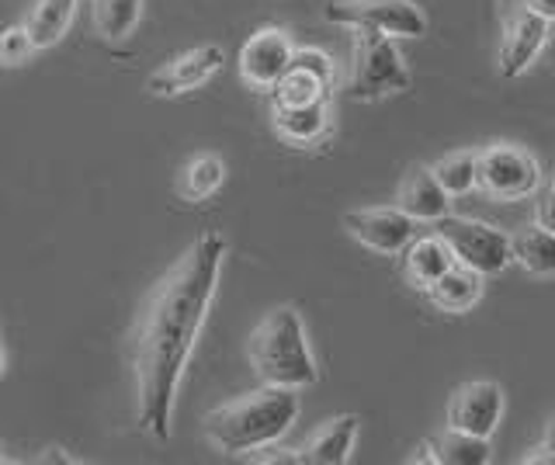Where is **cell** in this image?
I'll return each instance as SVG.
<instances>
[{
  "label": "cell",
  "mask_w": 555,
  "mask_h": 465,
  "mask_svg": "<svg viewBox=\"0 0 555 465\" xmlns=\"http://www.w3.org/2000/svg\"><path fill=\"white\" fill-rule=\"evenodd\" d=\"M434 175L448 195H468L473 188H479V157L476 153H448L434 164Z\"/></svg>",
  "instance_id": "cb8c5ba5"
},
{
  "label": "cell",
  "mask_w": 555,
  "mask_h": 465,
  "mask_svg": "<svg viewBox=\"0 0 555 465\" xmlns=\"http://www.w3.org/2000/svg\"><path fill=\"white\" fill-rule=\"evenodd\" d=\"M225 63V53L219 46H198L191 53L178 56L173 63H167L164 70H156L146 80V91L156 98H170V94H181L191 88H202L205 80H212Z\"/></svg>",
  "instance_id": "7c38bea8"
},
{
  "label": "cell",
  "mask_w": 555,
  "mask_h": 465,
  "mask_svg": "<svg viewBox=\"0 0 555 465\" xmlns=\"http://www.w3.org/2000/svg\"><path fill=\"white\" fill-rule=\"evenodd\" d=\"M438 233L444 236V244L451 247V254H455L459 264L486 274V279H490V274H500L514 261L511 236H503L500 230H493L490 222L444 216L438 222Z\"/></svg>",
  "instance_id": "8992f818"
},
{
  "label": "cell",
  "mask_w": 555,
  "mask_h": 465,
  "mask_svg": "<svg viewBox=\"0 0 555 465\" xmlns=\"http://www.w3.org/2000/svg\"><path fill=\"white\" fill-rule=\"evenodd\" d=\"M247 354L264 386L309 389L320 378L302 317L292 306H278L257 323V331L247 340Z\"/></svg>",
  "instance_id": "3957f363"
},
{
  "label": "cell",
  "mask_w": 555,
  "mask_h": 465,
  "mask_svg": "<svg viewBox=\"0 0 555 465\" xmlns=\"http://www.w3.org/2000/svg\"><path fill=\"white\" fill-rule=\"evenodd\" d=\"M143 18V0H94V28L101 39H126Z\"/></svg>",
  "instance_id": "603a6c76"
},
{
  "label": "cell",
  "mask_w": 555,
  "mask_h": 465,
  "mask_svg": "<svg viewBox=\"0 0 555 465\" xmlns=\"http://www.w3.org/2000/svg\"><path fill=\"white\" fill-rule=\"evenodd\" d=\"M74 11H77V0H35L25 18V28L35 39V46L39 49L56 46L66 36L69 22H74Z\"/></svg>",
  "instance_id": "ac0fdd59"
},
{
  "label": "cell",
  "mask_w": 555,
  "mask_h": 465,
  "mask_svg": "<svg viewBox=\"0 0 555 465\" xmlns=\"http://www.w3.org/2000/svg\"><path fill=\"white\" fill-rule=\"evenodd\" d=\"M482 279L486 274L455 261V268H448L441 279L427 288V299L434 302V309H441V313H465V309H473L482 299Z\"/></svg>",
  "instance_id": "2e32d148"
},
{
  "label": "cell",
  "mask_w": 555,
  "mask_h": 465,
  "mask_svg": "<svg viewBox=\"0 0 555 465\" xmlns=\"http://www.w3.org/2000/svg\"><path fill=\"white\" fill-rule=\"evenodd\" d=\"M268 455H257V452H247V458L250 462H257V465H295V462H302V452L295 455V452H288V448H264Z\"/></svg>",
  "instance_id": "4316f807"
},
{
  "label": "cell",
  "mask_w": 555,
  "mask_h": 465,
  "mask_svg": "<svg viewBox=\"0 0 555 465\" xmlns=\"http://www.w3.org/2000/svg\"><path fill=\"white\" fill-rule=\"evenodd\" d=\"M503 413V389L496 383H465L451 392L444 410V427L465 435L490 438Z\"/></svg>",
  "instance_id": "ba28073f"
},
{
  "label": "cell",
  "mask_w": 555,
  "mask_h": 465,
  "mask_svg": "<svg viewBox=\"0 0 555 465\" xmlns=\"http://www.w3.org/2000/svg\"><path fill=\"white\" fill-rule=\"evenodd\" d=\"M299 417V389L264 386L205 417V435L225 455H247L274 444Z\"/></svg>",
  "instance_id": "7a4b0ae2"
},
{
  "label": "cell",
  "mask_w": 555,
  "mask_h": 465,
  "mask_svg": "<svg viewBox=\"0 0 555 465\" xmlns=\"http://www.w3.org/2000/svg\"><path fill=\"white\" fill-rule=\"evenodd\" d=\"M434 448V458L438 465L451 462V465H486L490 455V438H476V435H465V430H451L444 427V435L430 438Z\"/></svg>",
  "instance_id": "7402d4cb"
},
{
  "label": "cell",
  "mask_w": 555,
  "mask_h": 465,
  "mask_svg": "<svg viewBox=\"0 0 555 465\" xmlns=\"http://www.w3.org/2000/svg\"><path fill=\"white\" fill-rule=\"evenodd\" d=\"M358 424L361 421L354 417V413H340V417L320 424L302 448V462L306 465H344L354 452Z\"/></svg>",
  "instance_id": "5bb4252c"
},
{
  "label": "cell",
  "mask_w": 555,
  "mask_h": 465,
  "mask_svg": "<svg viewBox=\"0 0 555 465\" xmlns=\"http://www.w3.org/2000/svg\"><path fill=\"white\" fill-rule=\"evenodd\" d=\"M548 25H552L548 18L534 14L525 4L511 14V22L503 28V39H500V60H496V70L503 80L520 77L538 60V53H542L548 42Z\"/></svg>",
  "instance_id": "30bf717a"
},
{
  "label": "cell",
  "mask_w": 555,
  "mask_h": 465,
  "mask_svg": "<svg viewBox=\"0 0 555 465\" xmlns=\"http://www.w3.org/2000/svg\"><path fill=\"white\" fill-rule=\"evenodd\" d=\"M448 268H455V254L444 244V236H424V240H410V247L403 250V271L416 288H430L441 279Z\"/></svg>",
  "instance_id": "e0dca14e"
},
{
  "label": "cell",
  "mask_w": 555,
  "mask_h": 465,
  "mask_svg": "<svg viewBox=\"0 0 555 465\" xmlns=\"http://www.w3.org/2000/svg\"><path fill=\"white\" fill-rule=\"evenodd\" d=\"M511 247H514V261L528 274H538V279H548V274H555V233L542 230L538 222L531 230L514 233Z\"/></svg>",
  "instance_id": "d6986e66"
},
{
  "label": "cell",
  "mask_w": 555,
  "mask_h": 465,
  "mask_svg": "<svg viewBox=\"0 0 555 465\" xmlns=\"http://www.w3.org/2000/svg\"><path fill=\"white\" fill-rule=\"evenodd\" d=\"M222 257L225 240L219 233H202L150 292L143 317H139L132 344L135 417L156 441L170 438L173 396H178L188 358L205 326L208 306L216 299Z\"/></svg>",
  "instance_id": "6da1fadb"
},
{
  "label": "cell",
  "mask_w": 555,
  "mask_h": 465,
  "mask_svg": "<svg viewBox=\"0 0 555 465\" xmlns=\"http://www.w3.org/2000/svg\"><path fill=\"white\" fill-rule=\"evenodd\" d=\"M225 181V164L212 153H202V157L188 160L181 178H178V195L184 202H205L208 195H216Z\"/></svg>",
  "instance_id": "44dd1931"
},
{
  "label": "cell",
  "mask_w": 555,
  "mask_h": 465,
  "mask_svg": "<svg viewBox=\"0 0 555 465\" xmlns=\"http://www.w3.org/2000/svg\"><path fill=\"white\" fill-rule=\"evenodd\" d=\"M396 205L416 222H441L448 216L451 195L434 175V167H410L403 184H399Z\"/></svg>",
  "instance_id": "4fadbf2b"
},
{
  "label": "cell",
  "mask_w": 555,
  "mask_h": 465,
  "mask_svg": "<svg viewBox=\"0 0 555 465\" xmlns=\"http://www.w3.org/2000/svg\"><path fill=\"white\" fill-rule=\"evenodd\" d=\"M416 219H410L399 205L392 209H351L344 212V230L351 233L358 244L378 254H403L413 240Z\"/></svg>",
  "instance_id": "8fae6325"
},
{
  "label": "cell",
  "mask_w": 555,
  "mask_h": 465,
  "mask_svg": "<svg viewBox=\"0 0 555 465\" xmlns=\"http://www.w3.org/2000/svg\"><path fill=\"white\" fill-rule=\"evenodd\" d=\"M542 167L528 150L493 143L479 153V188L496 202H520L538 192Z\"/></svg>",
  "instance_id": "52a82bcc"
},
{
  "label": "cell",
  "mask_w": 555,
  "mask_h": 465,
  "mask_svg": "<svg viewBox=\"0 0 555 465\" xmlns=\"http://www.w3.org/2000/svg\"><path fill=\"white\" fill-rule=\"evenodd\" d=\"M552 188H555V178H552Z\"/></svg>",
  "instance_id": "4dcf8cb0"
},
{
  "label": "cell",
  "mask_w": 555,
  "mask_h": 465,
  "mask_svg": "<svg viewBox=\"0 0 555 465\" xmlns=\"http://www.w3.org/2000/svg\"><path fill=\"white\" fill-rule=\"evenodd\" d=\"M354 49H351V94L358 101H382L389 94L410 91V70L392 36L378 28H354Z\"/></svg>",
  "instance_id": "277c9868"
},
{
  "label": "cell",
  "mask_w": 555,
  "mask_h": 465,
  "mask_svg": "<svg viewBox=\"0 0 555 465\" xmlns=\"http://www.w3.org/2000/svg\"><path fill=\"white\" fill-rule=\"evenodd\" d=\"M525 8H531L534 14H542V18L555 22V0H520Z\"/></svg>",
  "instance_id": "f1b7e54d"
},
{
  "label": "cell",
  "mask_w": 555,
  "mask_h": 465,
  "mask_svg": "<svg viewBox=\"0 0 555 465\" xmlns=\"http://www.w3.org/2000/svg\"><path fill=\"white\" fill-rule=\"evenodd\" d=\"M534 222H538L542 230L555 233V188H548V192L534 202Z\"/></svg>",
  "instance_id": "484cf974"
},
{
  "label": "cell",
  "mask_w": 555,
  "mask_h": 465,
  "mask_svg": "<svg viewBox=\"0 0 555 465\" xmlns=\"http://www.w3.org/2000/svg\"><path fill=\"white\" fill-rule=\"evenodd\" d=\"M326 94H330V80L312 74L302 63H292L285 77L274 83V105H288V108L317 105V101H326Z\"/></svg>",
  "instance_id": "ffe728a7"
},
{
  "label": "cell",
  "mask_w": 555,
  "mask_h": 465,
  "mask_svg": "<svg viewBox=\"0 0 555 465\" xmlns=\"http://www.w3.org/2000/svg\"><path fill=\"white\" fill-rule=\"evenodd\" d=\"M323 18L347 28H378L392 39L427 36V18L413 0H334L326 4Z\"/></svg>",
  "instance_id": "5b68a950"
},
{
  "label": "cell",
  "mask_w": 555,
  "mask_h": 465,
  "mask_svg": "<svg viewBox=\"0 0 555 465\" xmlns=\"http://www.w3.org/2000/svg\"><path fill=\"white\" fill-rule=\"evenodd\" d=\"M271 126L288 146H309L330 132V105L326 101H317V105H299V108L274 105Z\"/></svg>",
  "instance_id": "9a60e30c"
},
{
  "label": "cell",
  "mask_w": 555,
  "mask_h": 465,
  "mask_svg": "<svg viewBox=\"0 0 555 465\" xmlns=\"http://www.w3.org/2000/svg\"><path fill=\"white\" fill-rule=\"evenodd\" d=\"M538 462H545V465H555V452H552L548 444L534 448V452H528L525 458H520V465H538Z\"/></svg>",
  "instance_id": "83f0119b"
},
{
  "label": "cell",
  "mask_w": 555,
  "mask_h": 465,
  "mask_svg": "<svg viewBox=\"0 0 555 465\" xmlns=\"http://www.w3.org/2000/svg\"><path fill=\"white\" fill-rule=\"evenodd\" d=\"M295 46L285 28H260L240 49V74L257 91H271L292 66Z\"/></svg>",
  "instance_id": "9c48e42d"
},
{
  "label": "cell",
  "mask_w": 555,
  "mask_h": 465,
  "mask_svg": "<svg viewBox=\"0 0 555 465\" xmlns=\"http://www.w3.org/2000/svg\"><path fill=\"white\" fill-rule=\"evenodd\" d=\"M35 39L28 36V28L25 25H17V28H8L4 31V42H0V60H4L8 66H22L28 63V56L35 53Z\"/></svg>",
  "instance_id": "d4e9b609"
},
{
  "label": "cell",
  "mask_w": 555,
  "mask_h": 465,
  "mask_svg": "<svg viewBox=\"0 0 555 465\" xmlns=\"http://www.w3.org/2000/svg\"><path fill=\"white\" fill-rule=\"evenodd\" d=\"M545 444L555 452V417H552V421H548V427H545Z\"/></svg>",
  "instance_id": "f546056e"
}]
</instances>
